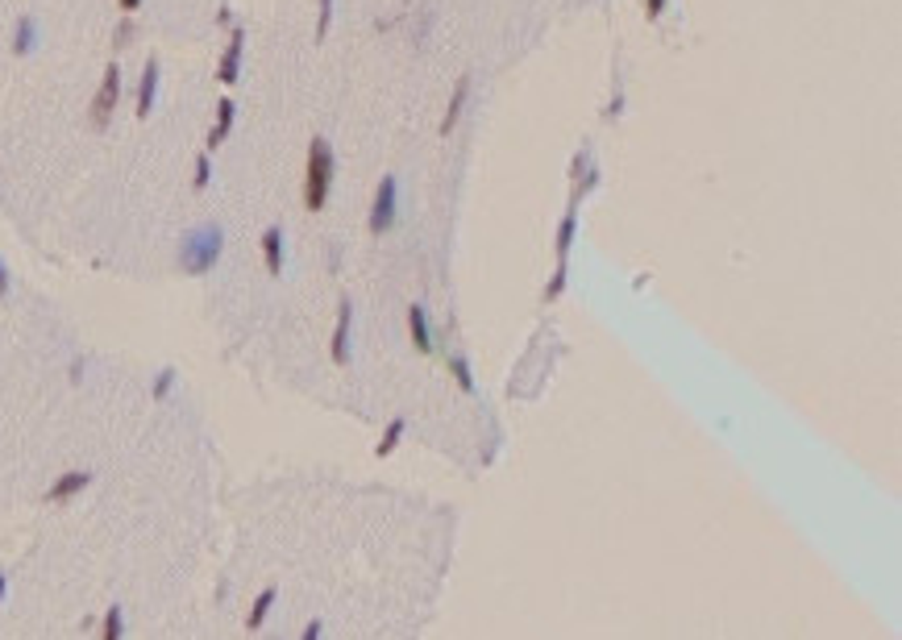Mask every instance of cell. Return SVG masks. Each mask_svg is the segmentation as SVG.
Listing matches in <instances>:
<instances>
[{
  "mask_svg": "<svg viewBox=\"0 0 902 640\" xmlns=\"http://www.w3.org/2000/svg\"><path fill=\"white\" fill-rule=\"evenodd\" d=\"M220 250H225V229L212 225V220L192 233H183V242H179V271L200 279V274H208L220 262Z\"/></svg>",
  "mask_w": 902,
  "mask_h": 640,
  "instance_id": "6da1fadb",
  "label": "cell"
},
{
  "mask_svg": "<svg viewBox=\"0 0 902 640\" xmlns=\"http://www.w3.org/2000/svg\"><path fill=\"white\" fill-rule=\"evenodd\" d=\"M333 171H337V158H333V146L325 137H312L308 142V166H304V208L308 212H320L328 200V188H333Z\"/></svg>",
  "mask_w": 902,
  "mask_h": 640,
  "instance_id": "7a4b0ae2",
  "label": "cell"
},
{
  "mask_svg": "<svg viewBox=\"0 0 902 640\" xmlns=\"http://www.w3.org/2000/svg\"><path fill=\"white\" fill-rule=\"evenodd\" d=\"M396 217H399V183L396 175H383L379 188H374V204H370V233L383 237V233L396 229Z\"/></svg>",
  "mask_w": 902,
  "mask_h": 640,
  "instance_id": "3957f363",
  "label": "cell"
},
{
  "mask_svg": "<svg viewBox=\"0 0 902 640\" xmlns=\"http://www.w3.org/2000/svg\"><path fill=\"white\" fill-rule=\"evenodd\" d=\"M117 100H121V67H117V63H109V67H104V80H100V88H96V96H92V109H88L92 129H104V125L112 121Z\"/></svg>",
  "mask_w": 902,
  "mask_h": 640,
  "instance_id": "277c9868",
  "label": "cell"
},
{
  "mask_svg": "<svg viewBox=\"0 0 902 640\" xmlns=\"http://www.w3.org/2000/svg\"><path fill=\"white\" fill-rule=\"evenodd\" d=\"M570 179H574V191H570V204H582L590 191L599 188V166H595V154L582 146V150L574 154V163H570Z\"/></svg>",
  "mask_w": 902,
  "mask_h": 640,
  "instance_id": "5b68a950",
  "label": "cell"
},
{
  "mask_svg": "<svg viewBox=\"0 0 902 640\" xmlns=\"http://www.w3.org/2000/svg\"><path fill=\"white\" fill-rule=\"evenodd\" d=\"M350 328H354V304H350V296H342V300H337L333 345H328V354H333V362H337V366H350Z\"/></svg>",
  "mask_w": 902,
  "mask_h": 640,
  "instance_id": "8992f818",
  "label": "cell"
},
{
  "mask_svg": "<svg viewBox=\"0 0 902 640\" xmlns=\"http://www.w3.org/2000/svg\"><path fill=\"white\" fill-rule=\"evenodd\" d=\"M242 55H246V29L229 26V46H225V55H220V63H217V80L225 83V88L237 83V75H242Z\"/></svg>",
  "mask_w": 902,
  "mask_h": 640,
  "instance_id": "52a82bcc",
  "label": "cell"
},
{
  "mask_svg": "<svg viewBox=\"0 0 902 640\" xmlns=\"http://www.w3.org/2000/svg\"><path fill=\"white\" fill-rule=\"evenodd\" d=\"M466 100H470V75H458V80H453L450 104H445V112H441L437 137H450L453 129H458V121H462V112H466Z\"/></svg>",
  "mask_w": 902,
  "mask_h": 640,
  "instance_id": "ba28073f",
  "label": "cell"
},
{
  "mask_svg": "<svg viewBox=\"0 0 902 640\" xmlns=\"http://www.w3.org/2000/svg\"><path fill=\"white\" fill-rule=\"evenodd\" d=\"M88 482H92V474L88 470H67V474H58L50 487H46V504H67V499H75L80 490H88Z\"/></svg>",
  "mask_w": 902,
  "mask_h": 640,
  "instance_id": "9c48e42d",
  "label": "cell"
},
{
  "mask_svg": "<svg viewBox=\"0 0 902 640\" xmlns=\"http://www.w3.org/2000/svg\"><path fill=\"white\" fill-rule=\"evenodd\" d=\"M574 237H578V204H570L558 220V233H553V254H558V262H570Z\"/></svg>",
  "mask_w": 902,
  "mask_h": 640,
  "instance_id": "30bf717a",
  "label": "cell"
},
{
  "mask_svg": "<svg viewBox=\"0 0 902 640\" xmlns=\"http://www.w3.org/2000/svg\"><path fill=\"white\" fill-rule=\"evenodd\" d=\"M408 337H412V345H416V354H433V350H437V345H433V328H428L424 304H412L408 308Z\"/></svg>",
  "mask_w": 902,
  "mask_h": 640,
  "instance_id": "8fae6325",
  "label": "cell"
},
{
  "mask_svg": "<svg viewBox=\"0 0 902 640\" xmlns=\"http://www.w3.org/2000/svg\"><path fill=\"white\" fill-rule=\"evenodd\" d=\"M262 266H266L271 279L283 274V229H279V225H271V229L262 233Z\"/></svg>",
  "mask_w": 902,
  "mask_h": 640,
  "instance_id": "7c38bea8",
  "label": "cell"
},
{
  "mask_svg": "<svg viewBox=\"0 0 902 640\" xmlns=\"http://www.w3.org/2000/svg\"><path fill=\"white\" fill-rule=\"evenodd\" d=\"M154 96H158V58H150L142 67V83H137V117H150Z\"/></svg>",
  "mask_w": 902,
  "mask_h": 640,
  "instance_id": "4fadbf2b",
  "label": "cell"
},
{
  "mask_svg": "<svg viewBox=\"0 0 902 640\" xmlns=\"http://www.w3.org/2000/svg\"><path fill=\"white\" fill-rule=\"evenodd\" d=\"M233 117H237V109H233V100H220L217 104V121H212V129H208V142L204 150H217L220 142L233 134Z\"/></svg>",
  "mask_w": 902,
  "mask_h": 640,
  "instance_id": "5bb4252c",
  "label": "cell"
},
{
  "mask_svg": "<svg viewBox=\"0 0 902 640\" xmlns=\"http://www.w3.org/2000/svg\"><path fill=\"white\" fill-rule=\"evenodd\" d=\"M445 366H450V379L462 387L466 396H474V391H479V382H474V366H470V358H466V354H450V358H445Z\"/></svg>",
  "mask_w": 902,
  "mask_h": 640,
  "instance_id": "9a60e30c",
  "label": "cell"
},
{
  "mask_svg": "<svg viewBox=\"0 0 902 640\" xmlns=\"http://www.w3.org/2000/svg\"><path fill=\"white\" fill-rule=\"evenodd\" d=\"M404 433H408V420H404V416H396V420L383 428V436H379V445H374V458H379V462H383V458H391V453L399 450Z\"/></svg>",
  "mask_w": 902,
  "mask_h": 640,
  "instance_id": "2e32d148",
  "label": "cell"
},
{
  "mask_svg": "<svg viewBox=\"0 0 902 640\" xmlns=\"http://www.w3.org/2000/svg\"><path fill=\"white\" fill-rule=\"evenodd\" d=\"M274 599H279V586H266V590H258V599H254V607H250V615H246V628H250V632H258V628L266 624V615H271Z\"/></svg>",
  "mask_w": 902,
  "mask_h": 640,
  "instance_id": "e0dca14e",
  "label": "cell"
},
{
  "mask_svg": "<svg viewBox=\"0 0 902 640\" xmlns=\"http://www.w3.org/2000/svg\"><path fill=\"white\" fill-rule=\"evenodd\" d=\"M38 46V26H34V17H17L13 26V55H29Z\"/></svg>",
  "mask_w": 902,
  "mask_h": 640,
  "instance_id": "ac0fdd59",
  "label": "cell"
},
{
  "mask_svg": "<svg viewBox=\"0 0 902 640\" xmlns=\"http://www.w3.org/2000/svg\"><path fill=\"white\" fill-rule=\"evenodd\" d=\"M566 283H570V262H558V266H553V274H549V283L541 287V304L561 300V291H566Z\"/></svg>",
  "mask_w": 902,
  "mask_h": 640,
  "instance_id": "d6986e66",
  "label": "cell"
},
{
  "mask_svg": "<svg viewBox=\"0 0 902 640\" xmlns=\"http://www.w3.org/2000/svg\"><path fill=\"white\" fill-rule=\"evenodd\" d=\"M100 636H104V640H121V636H125V615H121V607H109V612H104Z\"/></svg>",
  "mask_w": 902,
  "mask_h": 640,
  "instance_id": "ffe728a7",
  "label": "cell"
},
{
  "mask_svg": "<svg viewBox=\"0 0 902 640\" xmlns=\"http://www.w3.org/2000/svg\"><path fill=\"white\" fill-rule=\"evenodd\" d=\"M171 387H175V370H171V366H163V370H158V374H154L150 399H154V404H163V399L171 396Z\"/></svg>",
  "mask_w": 902,
  "mask_h": 640,
  "instance_id": "44dd1931",
  "label": "cell"
},
{
  "mask_svg": "<svg viewBox=\"0 0 902 640\" xmlns=\"http://www.w3.org/2000/svg\"><path fill=\"white\" fill-rule=\"evenodd\" d=\"M208 179H212V158H208V150L196 158V171H192V188L196 191H204L208 188Z\"/></svg>",
  "mask_w": 902,
  "mask_h": 640,
  "instance_id": "7402d4cb",
  "label": "cell"
},
{
  "mask_svg": "<svg viewBox=\"0 0 902 640\" xmlns=\"http://www.w3.org/2000/svg\"><path fill=\"white\" fill-rule=\"evenodd\" d=\"M328 26H333V0H320V13H316V42L328 38Z\"/></svg>",
  "mask_w": 902,
  "mask_h": 640,
  "instance_id": "603a6c76",
  "label": "cell"
},
{
  "mask_svg": "<svg viewBox=\"0 0 902 640\" xmlns=\"http://www.w3.org/2000/svg\"><path fill=\"white\" fill-rule=\"evenodd\" d=\"M134 34H137V26H134V17L125 13V21L117 26V34H112V42H117V50H125L129 42H134Z\"/></svg>",
  "mask_w": 902,
  "mask_h": 640,
  "instance_id": "cb8c5ba5",
  "label": "cell"
},
{
  "mask_svg": "<svg viewBox=\"0 0 902 640\" xmlns=\"http://www.w3.org/2000/svg\"><path fill=\"white\" fill-rule=\"evenodd\" d=\"M620 112H624V92H615V96H612V104L603 109V117H607V121H615Z\"/></svg>",
  "mask_w": 902,
  "mask_h": 640,
  "instance_id": "d4e9b609",
  "label": "cell"
},
{
  "mask_svg": "<svg viewBox=\"0 0 902 640\" xmlns=\"http://www.w3.org/2000/svg\"><path fill=\"white\" fill-rule=\"evenodd\" d=\"M661 13H666V0H644V17L649 21H657Z\"/></svg>",
  "mask_w": 902,
  "mask_h": 640,
  "instance_id": "484cf974",
  "label": "cell"
},
{
  "mask_svg": "<svg viewBox=\"0 0 902 640\" xmlns=\"http://www.w3.org/2000/svg\"><path fill=\"white\" fill-rule=\"evenodd\" d=\"M320 632H325V624H320V620H308V624H304V640H316Z\"/></svg>",
  "mask_w": 902,
  "mask_h": 640,
  "instance_id": "4316f807",
  "label": "cell"
},
{
  "mask_svg": "<svg viewBox=\"0 0 902 640\" xmlns=\"http://www.w3.org/2000/svg\"><path fill=\"white\" fill-rule=\"evenodd\" d=\"M9 296V266H4V258H0V300Z\"/></svg>",
  "mask_w": 902,
  "mask_h": 640,
  "instance_id": "83f0119b",
  "label": "cell"
},
{
  "mask_svg": "<svg viewBox=\"0 0 902 640\" xmlns=\"http://www.w3.org/2000/svg\"><path fill=\"white\" fill-rule=\"evenodd\" d=\"M67 374H71V382H83V358H75V362H71Z\"/></svg>",
  "mask_w": 902,
  "mask_h": 640,
  "instance_id": "f1b7e54d",
  "label": "cell"
},
{
  "mask_svg": "<svg viewBox=\"0 0 902 640\" xmlns=\"http://www.w3.org/2000/svg\"><path fill=\"white\" fill-rule=\"evenodd\" d=\"M117 4H121V13H129V17L142 9V0H117Z\"/></svg>",
  "mask_w": 902,
  "mask_h": 640,
  "instance_id": "f546056e",
  "label": "cell"
},
{
  "mask_svg": "<svg viewBox=\"0 0 902 640\" xmlns=\"http://www.w3.org/2000/svg\"><path fill=\"white\" fill-rule=\"evenodd\" d=\"M4 590H9V578L0 574V603H4Z\"/></svg>",
  "mask_w": 902,
  "mask_h": 640,
  "instance_id": "4dcf8cb0",
  "label": "cell"
}]
</instances>
